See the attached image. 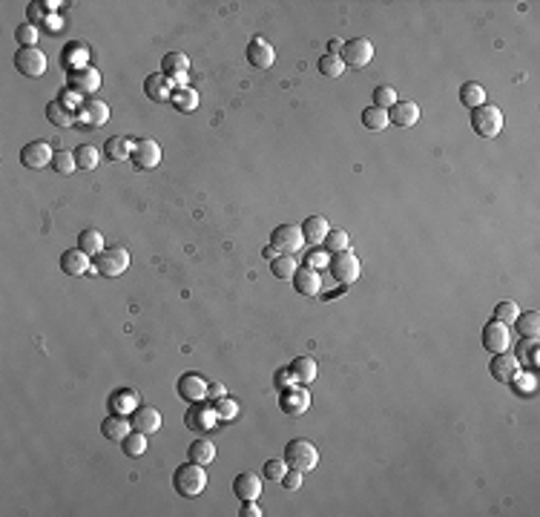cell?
Here are the masks:
<instances>
[{
	"instance_id": "e575fe53",
	"label": "cell",
	"mask_w": 540,
	"mask_h": 517,
	"mask_svg": "<svg viewBox=\"0 0 540 517\" xmlns=\"http://www.w3.org/2000/svg\"><path fill=\"white\" fill-rule=\"evenodd\" d=\"M170 101H173V107H176L179 112H193V110L198 107V92H196L193 87H179Z\"/></svg>"
},
{
	"instance_id": "11a10c76",
	"label": "cell",
	"mask_w": 540,
	"mask_h": 517,
	"mask_svg": "<svg viewBox=\"0 0 540 517\" xmlns=\"http://www.w3.org/2000/svg\"><path fill=\"white\" fill-rule=\"evenodd\" d=\"M242 517H262L265 511L259 508V503L256 500H242V511H239Z\"/></svg>"
},
{
	"instance_id": "f907efd6",
	"label": "cell",
	"mask_w": 540,
	"mask_h": 517,
	"mask_svg": "<svg viewBox=\"0 0 540 517\" xmlns=\"http://www.w3.org/2000/svg\"><path fill=\"white\" fill-rule=\"evenodd\" d=\"M46 9H49L46 4H38V0H32V4L26 6V18H29L26 23H32V26L43 23V21H46Z\"/></svg>"
},
{
	"instance_id": "7402d4cb",
	"label": "cell",
	"mask_w": 540,
	"mask_h": 517,
	"mask_svg": "<svg viewBox=\"0 0 540 517\" xmlns=\"http://www.w3.org/2000/svg\"><path fill=\"white\" fill-rule=\"evenodd\" d=\"M144 92H147V98L149 101H170L173 98V81L167 78V75H147V81H144Z\"/></svg>"
},
{
	"instance_id": "f35d334b",
	"label": "cell",
	"mask_w": 540,
	"mask_h": 517,
	"mask_svg": "<svg viewBox=\"0 0 540 517\" xmlns=\"http://www.w3.org/2000/svg\"><path fill=\"white\" fill-rule=\"evenodd\" d=\"M98 150L92 144H81L78 150H75V164H78V170H95L98 167Z\"/></svg>"
},
{
	"instance_id": "9c48e42d",
	"label": "cell",
	"mask_w": 540,
	"mask_h": 517,
	"mask_svg": "<svg viewBox=\"0 0 540 517\" xmlns=\"http://www.w3.org/2000/svg\"><path fill=\"white\" fill-rule=\"evenodd\" d=\"M15 66H18L21 75H26V78H41L43 72H46V66H49V60H46V55L38 46H29V49H18Z\"/></svg>"
},
{
	"instance_id": "f546056e",
	"label": "cell",
	"mask_w": 540,
	"mask_h": 517,
	"mask_svg": "<svg viewBox=\"0 0 540 517\" xmlns=\"http://www.w3.org/2000/svg\"><path fill=\"white\" fill-rule=\"evenodd\" d=\"M132 146H135V141L132 138H127V135H112L110 141H107V159L110 161H129L132 159Z\"/></svg>"
},
{
	"instance_id": "8fae6325",
	"label": "cell",
	"mask_w": 540,
	"mask_h": 517,
	"mask_svg": "<svg viewBox=\"0 0 540 517\" xmlns=\"http://www.w3.org/2000/svg\"><path fill=\"white\" fill-rule=\"evenodd\" d=\"M279 408H282V414H287V417H302L307 408H311V394H307L305 388H299V385L293 383V385L282 388Z\"/></svg>"
},
{
	"instance_id": "d6a6232c",
	"label": "cell",
	"mask_w": 540,
	"mask_h": 517,
	"mask_svg": "<svg viewBox=\"0 0 540 517\" xmlns=\"http://www.w3.org/2000/svg\"><path fill=\"white\" fill-rule=\"evenodd\" d=\"M460 101L466 104L469 110H477V107L486 104V90H483L477 81H466V84L460 87Z\"/></svg>"
},
{
	"instance_id": "816d5d0a",
	"label": "cell",
	"mask_w": 540,
	"mask_h": 517,
	"mask_svg": "<svg viewBox=\"0 0 540 517\" xmlns=\"http://www.w3.org/2000/svg\"><path fill=\"white\" fill-rule=\"evenodd\" d=\"M262 471H265L268 480H279V483H282V477H285V471H287V463H285V460H268Z\"/></svg>"
},
{
	"instance_id": "e0dca14e",
	"label": "cell",
	"mask_w": 540,
	"mask_h": 517,
	"mask_svg": "<svg viewBox=\"0 0 540 517\" xmlns=\"http://www.w3.org/2000/svg\"><path fill=\"white\" fill-rule=\"evenodd\" d=\"M489 371H492V377H494L497 383H512V377L520 371V359H517L514 353H509V351H503V353H492Z\"/></svg>"
},
{
	"instance_id": "44dd1931",
	"label": "cell",
	"mask_w": 540,
	"mask_h": 517,
	"mask_svg": "<svg viewBox=\"0 0 540 517\" xmlns=\"http://www.w3.org/2000/svg\"><path fill=\"white\" fill-rule=\"evenodd\" d=\"M187 69H190V58H187L184 52H167V55L162 58V75H167L173 84L184 81Z\"/></svg>"
},
{
	"instance_id": "d590c367",
	"label": "cell",
	"mask_w": 540,
	"mask_h": 517,
	"mask_svg": "<svg viewBox=\"0 0 540 517\" xmlns=\"http://www.w3.org/2000/svg\"><path fill=\"white\" fill-rule=\"evenodd\" d=\"M362 127H368V129H374V132H379V129H385L388 127V110H379V107H365L362 110Z\"/></svg>"
},
{
	"instance_id": "74e56055",
	"label": "cell",
	"mask_w": 540,
	"mask_h": 517,
	"mask_svg": "<svg viewBox=\"0 0 540 517\" xmlns=\"http://www.w3.org/2000/svg\"><path fill=\"white\" fill-rule=\"evenodd\" d=\"M270 273L276 276V279H293V273H296V262H293V256L290 253H279L273 262H270Z\"/></svg>"
},
{
	"instance_id": "4fadbf2b",
	"label": "cell",
	"mask_w": 540,
	"mask_h": 517,
	"mask_svg": "<svg viewBox=\"0 0 540 517\" xmlns=\"http://www.w3.org/2000/svg\"><path fill=\"white\" fill-rule=\"evenodd\" d=\"M101 87V72L95 66H72L69 72V90H75L78 95L95 92Z\"/></svg>"
},
{
	"instance_id": "2e32d148",
	"label": "cell",
	"mask_w": 540,
	"mask_h": 517,
	"mask_svg": "<svg viewBox=\"0 0 540 517\" xmlns=\"http://www.w3.org/2000/svg\"><path fill=\"white\" fill-rule=\"evenodd\" d=\"M138 405H141V397H138L135 388H118V391H112L110 400H107L110 414H118V417H132V411H135Z\"/></svg>"
},
{
	"instance_id": "ee69618b",
	"label": "cell",
	"mask_w": 540,
	"mask_h": 517,
	"mask_svg": "<svg viewBox=\"0 0 540 517\" xmlns=\"http://www.w3.org/2000/svg\"><path fill=\"white\" fill-rule=\"evenodd\" d=\"M517 316H520L517 302L503 299L500 305H494V319H497V322H503V325H514V319H517Z\"/></svg>"
},
{
	"instance_id": "5b68a950",
	"label": "cell",
	"mask_w": 540,
	"mask_h": 517,
	"mask_svg": "<svg viewBox=\"0 0 540 517\" xmlns=\"http://www.w3.org/2000/svg\"><path fill=\"white\" fill-rule=\"evenodd\" d=\"M331 273H334V279L339 282V284H354L356 279H359V259H356V253L348 247V250H342V253H331Z\"/></svg>"
},
{
	"instance_id": "7c38bea8",
	"label": "cell",
	"mask_w": 540,
	"mask_h": 517,
	"mask_svg": "<svg viewBox=\"0 0 540 517\" xmlns=\"http://www.w3.org/2000/svg\"><path fill=\"white\" fill-rule=\"evenodd\" d=\"M207 385H210V383H207L201 374L187 371V374L179 377L176 391H179V397L187 400V403H204V400H207Z\"/></svg>"
},
{
	"instance_id": "7bdbcfd3",
	"label": "cell",
	"mask_w": 540,
	"mask_h": 517,
	"mask_svg": "<svg viewBox=\"0 0 540 517\" xmlns=\"http://www.w3.org/2000/svg\"><path fill=\"white\" fill-rule=\"evenodd\" d=\"M520 397H529V394H534L537 391V377L534 374H526V371H517L514 377H512V383H509Z\"/></svg>"
},
{
	"instance_id": "db71d44e",
	"label": "cell",
	"mask_w": 540,
	"mask_h": 517,
	"mask_svg": "<svg viewBox=\"0 0 540 517\" xmlns=\"http://www.w3.org/2000/svg\"><path fill=\"white\" fill-rule=\"evenodd\" d=\"M282 483H285V489H290V491L302 489V471H296V469H287V471H285V477H282Z\"/></svg>"
},
{
	"instance_id": "603a6c76",
	"label": "cell",
	"mask_w": 540,
	"mask_h": 517,
	"mask_svg": "<svg viewBox=\"0 0 540 517\" xmlns=\"http://www.w3.org/2000/svg\"><path fill=\"white\" fill-rule=\"evenodd\" d=\"M248 60H250V66H256V69H270L273 60H276V52H273V46L265 43L262 38H253V41L248 43Z\"/></svg>"
},
{
	"instance_id": "91938a15",
	"label": "cell",
	"mask_w": 540,
	"mask_h": 517,
	"mask_svg": "<svg viewBox=\"0 0 540 517\" xmlns=\"http://www.w3.org/2000/svg\"><path fill=\"white\" fill-rule=\"evenodd\" d=\"M262 253H265V259H268V262H273V259H276V256H279V250H276V247H273V245H268V247H265V250H262Z\"/></svg>"
},
{
	"instance_id": "ac0fdd59",
	"label": "cell",
	"mask_w": 540,
	"mask_h": 517,
	"mask_svg": "<svg viewBox=\"0 0 540 517\" xmlns=\"http://www.w3.org/2000/svg\"><path fill=\"white\" fill-rule=\"evenodd\" d=\"M293 287L302 293V297H317L322 290V279H319V270L317 267H296L293 273Z\"/></svg>"
},
{
	"instance_id": "83f0119b",
	"label": "cell",
	"mask_w": 540,
	"mask_h": 517,
	"mask_svg": "<svg viewBox=\"0 0 540 517\" xmlns=\"http://www.w3.org/2000/svg\"><path fill=\"white\" fill-rule=\"evenodd\" d=\"M287 368H290L293 380H296V383H302V385L314 383V380H317V374H319V365H317V359H311V356H296Z\"/></svg>"
},
{
	"instance_id": "f5cc1de1",
	"label": "cell",
	"mask_w": 540,
	"mask_h": 517,
	"mask_svg": "<svg viewBox=\"0 0 540 517\" xmlns=\"http://www.w3.org/2000/svg\"><path fill=\"white\" fill-rule=\"evenodd\" d=\"M328 262H331V253H328V250H311V253L305 256V265H307V267H317V270H319L322 265H328Z\"/></svg>"
},
{
	"instance_id": "484cf974",
	"label": "cell",
	"mask_w": 540,
	"mask_h": 517,
	"mask_svg": "<svg viewBox=\"0 0 540 517\" xmlns=\"http://www.w3.org/2000/svg\"><path fill=\"white\" fill-rule=\"evenodd\" d=\"M78 115H81L84 124H90V127H104V124L110 121V107H107L104 101H98V98H90V101L81 104Z\"/></svg>"
},
{
	"instance_id": "6da1fadb",
	"label": "cell",
	"mask_w": 540,
	"mask_h": 517,
	"mask_svg": "<svg viewBox=\"0 0 540 517\" xmlns=\"http://www.w3.org/2000/svg\"><path fill=\"white\" fill-rule=\"evenodd\" d=\"M285 463L287 469H296V471H314L319 466V452L311 439H305V437H296L290 439L287 446H285Z\"/></svg>"
},
{
	"instance_id": "5bb4252c",
	"label": "cell",
	"mask_w": 540,
	"mask_h": 517,
	"mask_svg": "<svg viewBox=\"0 0 540 517\" xmlns=\"http://www.w3.org/2000/svg\"><path fill=\"white\" fill-rule=\"evenodd\" d=\"M270 245L279 250V253H296L302 245H305V236H302V228H296V225H279L276 230H273V236H270Z\"/></svg>"
},
{
	"instance_id": "4316f807",
	"label": "cell",
	"mask_w": 540,
	"mask_h": 517,
	"mask_svg": "<svg viewBox=\"0 0 540 517\" xmlns=\"http://www.w3.org/2000/svg\"><path fill=\"white\" fill-rule=\"evenodd\" d=\"M331 233V225H328V218L325 215H307L305 218V225H302V236H305V242H314V245H319V242H325V236Z\"/></svg>"
},
{
	"instance_id": "ab89813d",
	"label": "cell",
	"mask_w": 540,
	"mask_h": 517,
	"mask_svg": "<svg viewBox=\"0 0 540 517\" xmlns=\"http://www.w3.org/2000/svg\"><path fill=\"white\" fill-rule=\"evenodd\" d=\"M514 325H517L520 336H537L540 334V314L537 311H526V314H520L514 319Z\"/></svg>"
},
{
	"instance_id": "7a4b0ae2",
	"label": "cell",
	"mask_w": 540,
	"mask_h": 517,
	"mask_svg": "<svg viewBox=\"0 0 540 517\" xmlns=\"http://www.w3.org/2000/svg\"><path fill=\"white\" fill-rule=\"evenodd\" d=\"M173 486L181 497H198L207 489V471L198 463H184L173 474Z\"/></svg>"
},
{
	"instance_id": "4dcf8cb0",
	"label": "cell",
	"mask_w": 540,
	"mask_h": 517,
	"mask_svg": "<svg viewBox=\"0 0 540 517\" xmlns=\"http://www.w3.org/2000/svg\"><path fill=\"white\" fill-rule=\"evenodd\" d=\"M187 457L190 463H198V466H210L216 460V446L210 439H196L190 442V449H187Z\"/></svg>"
},
{
	"instance_id": "f6af8a7d",
	"label": "cell",
	"mask_w": 540,
	"mask_h": 517,
	"mask_svg": "<svg viewBox=\"0 0 540 517\" xmlns=\"http://www.w3.org/2000/svg\"><path fill=\"white\" fill-rule=\"evenodd\" d=\"M517 359H526L531 368H537L540 356H537V336H520V348H517Z\"/></svg>"
},
{
	"instance_id": "3957f363",
	"label": "cell",
	"mask_w": 540,
	"mask_h": 517,
	"mask_svg": "<svg viewBox=\"0 0 540 517\" xmlns=\"http://www.w3.org/2000/svg\"><path fill=\"white\" fill-rule=\"evenodd\" d=\"M472 129L483 138H497L503 129V112L494 104H483L477 110H472Z\"/></svg>"
},
{
	"instance_id": "d6986e66",
	"label": "cell",
	"mask_w": 540,
	"mask_h": 517,
	"mask_svg": "<svg viewBox=\"0 0 540 517\" xmlns=\"http://www.w3.org/2000/svg\"><path fill=\"white\" fill-rule=\"evenodd\" d=\"M60 270H63L66 276H84L87 270H92V256H87L81 247L63 250V256H60Z\"/></svg>"
},
{
	"instance_id": "8d00e7d4",
	"label": "cell",
	"mask_w": 540,
	"mask_h": 517,
	"mask_svg": "<svg viewBox=\"0 0 540 517\" xmlns=\"http://www.w3.org/2000/svg\"><path fill=\"white\" fill-rule=\"evenodd\" d=\"M121 449H124L127 457H141V454L147 452V434H141V431L132 428V431L121 439Z\"/></svg>"
},
{
	"instance_id": "f1b7e54d",
	"label": "cell",
	"mask_w": 540,
	"mask_h": 517,
	"mask_svg": "<svg viewBox=\"0 0 540 517\" xmlns=\"http://www.w3.org/2000/svg\"><path fill=\"white\" fill-rule=\"evenodd\" d=\"M129 431H132V422H129V417L107 414V420L101 422V434H104L107 439H112V442H121V439H124Z\"/></svg>"
},
{
	"instance_id": "52a82bcc",
	"label": "cell",
	"mask_w": 540,
	"mask_h": 517,
	"mask_svg": "<svg viewBox=\"0 0 540 517\" xmlns=\"http://www.w3.org/2000/svg\"><path fill=\"white\" fill-rule=\"evenodd\" d=\"M218 422L221 420L216 414V405H207V400L204 403H190V411L184 414V425L190 431H196V434H204V431L216 428Z\"/></svg>"
},
{
	"instance_id": "9f6ffc18",
	"label": "cell",
	"mask_w": 540,
	"mask_h": 517,
	"mask_svg": "<svg viewBox=\"0 0 540 517\" xmlns=\"http://www.w3.org/2000/svg\"><path fill=\"white\" fill-rule=\"evenodd\" d=\"M221 397H227V391H224V385H221V383L207 385V400H221Z\"/></svg>"
},
{
	"instance_id": "836d02e7",
	"label": "cell",
	"mask_w": 540,
	"mask_h": 517,
	"mask_svg": "<svg viewBox=\"0 0 540 517\" xmlns=\"http://www.w3.org/2000/svg\"><path fill=\"white\" fill-rule=\"evenodd\" d=\"M46 118L55 124V127H69L75 118H78V112H75L72 107H66L63 101H52L46 107Z\"/></svg>"
},
{
	"instance_id": "c3c4849f",
	"label": "cell",
	"mask_w": 540,
	"mask_h": 517,
	"mask_svg": "<svg viewBox=\"0 0 540 517\" xmlns=\"http://www.w3.org/2000/svg\"><path fill=\"white\" fill-rule=\"evenodd\" d=\"M216 414H218V420H224V422L236 420V417H239V403L230 400V397H221V400H216Z\"/></svg>"
},
{
	"instance_id": "8992f818",
	"label": "cell",
	"mask_w": 540,
	"mask_h": 517,
	"mask_svg": "<svg viewBox=\"0 0 540 517\" xmlns=\"http://www.w3.org/2000/svg\"><path fill=\"white\" fill-rule=\"evenodd\" d=\"M132 167L135 170H156L162 164V144L156 138H141L132 146Z\"/></svg>"
},
{
	"instance_id": "d4e9b609",
	"label": "cell",
	"mask_w": 540,
	"mask_h": 517,
	"mask_svg": "<svg viewBox=\"0 0 540 517\" xmlns=\"http://www.w3.org/2000/svg\"><path fill=\"white\" fill-rule=\"evenodd\" d=\"M420 121V107L414 101H397L391 110H388V124H397V127H414Z\"/></svg>"
},
{
	"instance_id": "681fc988",
	"label": "cell",
	"mask_w": 540,
	"mask_h": 517,
	"mask_svg": "<svg viewBox=\"0 0 540 517\" xmlns=\"http://www.w3.org/2000/svg\"><path fill=\"white\" fill-rule=\"evenodd\" d=\"M38 35H41V29H38V26H32V23H23V26H18V32H15V38H18L21 49H29V46H35V43H38Z\"/></svg>"
},
{
	"instance_id": "30bf717a",
	"label": "cell",
	"mask_w": 540,
	"mask_h": 517,
	"mask_svg": "<svg viewBox=\"0 0 540 517\" xmlns=\"http://www.w3.org/2000/svg\"><path fill=\"white\" fill-rule=\"evenodd\" d=\"M52 156L55 150L49 146V141H29L21 150V164L29 170H43V167H52Z\"/></svg>"
},
{
	"instance_id": "6f0895ef",
	"label": "cell",
	"mask_w": 540,
	"mask_h": 517,
	"mask_svg": "<svg viewBox=\"0 0 540 517\" xmlns=\"http://www.w3.org/2000/svg\"><path fill=\"white\" fill-rule=\"evenodd\" d=\"M296 380H293V374H290V368H285V371H279V377H276V385L279 388H287V385H293Z\"/></svg>"
},
{
	"instance_id": "277c9868",
	"label": "cell",
	"mask_w": 540,
	"mask_h": 517,
	"mask_svg": "<svg viewBox=\"0 0 540 517\" xmlns=\"http://www.w3.org/2000/svg\"><path fill=\"white\" fill-rule=\"evenodd\" d=\"M129 267V253L124 247H107L92 259V270L101 276H121Z\"/></svg>"
},
{
	"instance_id": "ba28073f",
	"label": "cell",
	"mask_w": 540,
	"mask_h": 517,
	"mask_svg": "<svg viewBox=\"0 0 540 517\" xmlns=\"http://www.w3.org/2000/svg\"><path fill=\"white\" fill-rule=\"evenodd\" d=\"M339 58H342L345 66H351V69H362V66H368L371 58H374V43H371L368 38H351V41H345Z\"/></svg>"
},
{
	"instance_id": "680465c9",
	"label": "cell",
	"mask_w": 540,
	"mask_h": 517,
	"mask_svg": "<svg viewBox=\"0 0 540 517\" xmlns=\"http://www.w3.org/2000/svg\"><path fill=\"white\" fill-rule=\"evenodd\" d=\"M342 46H345V43H342V41H337V38H334V41H331V43H328V55H342Z\"/></svg>"
},
{
	"instance_id": "60d3db41",
	"label": "cell",
	"mask_w": 540,
	"mask_h": 517,
	"mask_svg": "<svg viewBox=\"0 0 540 517\" xmlns=\"http://www.w3.org/2000/svg\"><path fill=\"white\" fill-rule=\"evenodd\" d=\"M317 66H319L322 75H328V78H339V75H345V69H348L339 55H322Z\"/></svg>"
},
{
	"instance_id": "b9f144b4",
	"label": "cell",
	"mask_w": 540,
	"mask_h": 517,
	"mask_svg": "<svg viewBox=\"0 0 540 517\" xmlns=\"http://www.w3.org/2000/svg\"><path fill=\"white\" fill-rule=\"evenodd\" d=\"M52 170L60 173V176L75 173V170H78V164H75V153H69V150H55V156H52Z\"/></svg>"
},
{
	"instance_id": "cb8c5ba5",
	"label": "cell",
	"mask_w": 540,
	"mask_h": 517,
	"mask_svg": "<svg viewBox=\"0 0 540 517\" xmlns=\"http://www.w3.org/2000/svg\"><path fill=\"white\" fill-rule=\"evenodd\" d=\"M233 491H236L239 500H259V494H262V477L253 474V471H242L233 480Z\"/></svg>"
},
{
	"instance_id": "9a60e30c",
	"label": "cell",
	"mask_w": 540,
	"mask_h": 517,
	"mask_svg": "<svg viewBox=\"0 0 540 517\" xmlns=\"http://www.w3.org/2000/svg\"><path fill=\"white\" fill-rule=\"evenodd\" d=\"M509 345H512L509 325H503V322L492 319V322L483 328V348H486V351H492V353H503V351H509Z\"/></svg>"
},
{
	"instance_id": "7dc6e473",
	"label": "cell",
	"mask_w": 540,
	"mask_h": 517,
	"mask_svg": "<svg viewBox=\"0 0 540 517\" xmlns=\"http://www.w3.org/2000/svg\"><path fill=\"white\" fill-rule=\"evenodd\" d=\"M351 247V236L345 233V230H331L328 236H325V250L328 253H342V250H348Z\"/></svg>"
},
{
	"instance_id": "bcb514c9",
	"label": "cell",
	"mask_w": 540,
	"mask_h": 517,
	"mask_svg": "<svg viewBox=\"0 0 540 517\" xmlns=\"http://www.w3.org/2000/svg\"><path fill=\"white\" fill-rule=\"evenodd\" d=\"M371 98H374V107H379V110H391V107L400 101L394 87H376Z\"/></svg>"
},
{
	"instance_id": "ffe728a7",
	"label": "cell",
	"mask_w": 540,
	"mask_h": 517,
	"mask_svg": "<svg viewBox=\"0 0 540 517\" xmlns=\"http://www.w3.org/2000/svg\"><path fill=\"white\" fill-rule=\"evenodd\" d=\"M129 422H132V428L141 431V434H156V431L162 428V414L152 408V405H138V408L132 411Z\"/></svg>"
},
{
	"instance_id": "1f68e13d",
	"label": "cell",
	"mask_w": 540,
	"mask_h": 517,
	"mask_svg": "<svg viewBox=\"0 0 540 517\" xmlns=\"http://www.w3.org/2000/svg\"><path fill=\"white\" fill-rule=\"evenodd\" d=\"M78 247L87 253V256H98V253H104L107 247H104V236L95 230V228H87V230H81V236H78Z\"/></svg>"
}]
</instances>
